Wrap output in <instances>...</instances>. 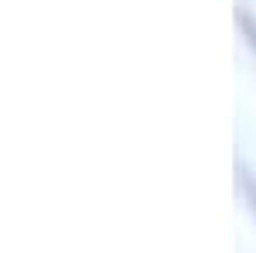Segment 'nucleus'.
<instances>
[{
  "label": "nucleus",
  "instance_id": "nucleus-1",
  "mask_svg": "<svg viewBox=\"0 0 256 253\" xmlns=\"http://www.w3.org/2000/svg\"><path fill=\"white\" fill-rule=\"evenodd\" d=\"M239 188L246 195V205H250V212L256 219V171H250L246 164H239Z\"/></svg>",
  "mask_w": 256,
  "mask_h": 253
},
{
  "label": "nucleus",
  "instance_id": "nucleus-2",
  "mask_svg": "<svg viewBox=\"0 0 256 253\" xmlns=\"http://www.w3.org/2000/svg\"><path fill=\"white\" fill-rule=\"evenodd\" d=\"M236 21H239V28H242V35H246V41H250V48L256 52V21H250V14H246V11H239Z\"/></svg>",
  "mask_w": 256,
  "mask_h": 253
}]
</instances>
